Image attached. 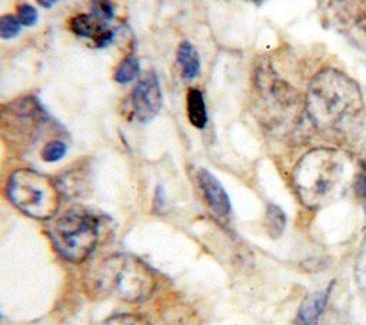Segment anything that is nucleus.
I'll use <instances>...</instances> for the list:
<instances>
[{
  "label": "nucleus",
  "mask_w": 366,
  "mask_h": 325,
  "mask_svg": "<svg viewBox=\"0 0 366 325\" xmlns=\"http://www.w3.org/2000/svg\"><path fill=\"white\" fill-rule=\"evenodd\" d=\"M47 122L38 99L26 96L5 105L0 111V129L14 144H31Z\"/></svg>",
  "instance_id": "6"
},
{
  "label": "nucleus",
  "mask_w": 366,
  "mask_h": 325,
  "mask_svg": "<svg viewBox=\"0 0 366 325\" xmlns=\"http://www.w3.org/2000/svg\"><path fill=\"white\" fill-rule=\"evenodd\" d=\"M286 226V215L285 212L278 207L270 204L266 211V228L270 237L279 238Z\"/></svg>",
  "instance_id": "14"
},
{
  "label": "nucleus",
  "mask_w": 366,
  "mask_h": 325,
  "mask_svg": "<svg viewBox=\"0 0 366 325\" xmlns=\"http://www.w3.org/2000/svg\"><path fill=\"white\" fill-rule=\"evenodd\" d=\"M358 280L361 284L366 285V246L358 262Z\"/></svg>",
  "instance_id": "21"
},
{
  "label": "nucleus",
  "mask_w": 366,
  "mask_h": 325,
  "mask_svg": "<svg viewBox=\"0 0 366 325\" xmlns=\"http://www.w3.org/2000/svg\"><path fill=\"white\" fill-rule=\"evenodd\" d=\"M36 2L44 9H52L59 2V0H36Z\"/></svg>",
  "instance_id": "22"
},
{
  "label": "nucleus",
  "mask_w": 366,
  "mask_h": 325,
  "mask_svg": "<svg viewBox=\"0 0 366 325\" xmlns=\"http://www.w3.org/2000/svg\"><path fill=\"white\" fill-rule=\"evenodd\" d=\"M352 174L351 159L345 153L316 149L298 164L293 179L302 203L311 208H319L346 192Z\"/></svg>",
  "instance_id": "1"
},
{
  "label": "nucleus",
  "mask_w": 366,
  "mask_h": 325,
  "mask_svg": "<svg viewBox=\"0 0 366 325\" xmlns=\"http://www.w3.org/2000/svg\"><path fill=\"white\" fill-rule=\"evenodd\" d=\"M68 152V146L65 142L62 141H57V139H55V141H51L47 142L42 152H40V157L44 162L47 164H53V162H59L60 159H63V157H65Z\"/></svg>",
  "instance_id": "15"
},
{
  "label": "nucleus",
  "mask_w": 366,
  "mask_h": 325,
  "mask_svg": "<svg viewBox=\"0 0 366 325\" xmlns=\"http://www.w3.org/2000/svg\"><path fill=\"white\" fill-rule=\"evenodd\" d=\"M140 73V62L135 55L126 56L115 70L114 79L118 83H131Z\"/></svg>",
  "instance_id": "13"
},
{
  "label": "nucleus",
  "mask_w": 366,
  "mask_h": 325,
  "mask_svg": "<svg viewBox=\"0 0 366 325\" xmlns=\"http://www.w3.org/2000/svg\"><path fill=\"white\" fill-rule=\"evenodd\" d=\"M18 21L21 22L22 26H26V27H31L35 26L39 21V13L38 10L29 5V3H22L18 6Z\"/></svg>",
  "instance_id": "19"
},
{
  "label": "nucleus",
  "mask_w": 366,
  "mask_h": 325,
  "mask_svg": "<svg viewBox=\"0 0 366 325\" xmlns=\"http://www.w3.org/2000/svg\"><path fill=\"white\" fill-rule=\"evenodd\" d=\"M55 250L69 262L81 264L94 250L99 238L96 216L83 209H70L51 225Z\"/></svg>",
  "instance_id": "5"
},
{
  "label": "nucleus",
  "mask_w": 366,
  "mask_h": 325,
  "mask_svg": "<svg viewBox=\"0 0 366 325\" xmlns=\"http://www.w3.org/2000/svg\"><path fill=\"white\" fill-rule=\"evenodd\" d=\"M96 285L99 291L123 301L139 302L151 297L155 289V276L138 258L114 255L98 268Z\"/></svg>",
  "instance_id": "3"
},
{
  "label": "nucleus",
  "mask_w": 366,
  "mask_h": 325,
  "mask_svg": "<svg viewBox=\"0 0 366 325\" xmlns=\"http://www.w3.org/2000/svg\"><path fill=\"white\" fill-rule=\"evenodd\" d=\"M70 29L77 36L92 39L99 48H105L115 38L114 30H110L106 23L94 18L93 14H77L70 21Z\"/></svg>",
  "instance_id": "8"
},
{
  "label": "nucleus",
  "mask_w": 366,
  "mask_h": 325,
  "mask_svg": "<svg viewBox=\"0 0 366 325\" xmlns=\"http://www.w3.org/2000/svg\"><path fill=\"white\" fill-rule=\"evenodd\" d=\"M98 325H149V322L136 314H118L106 318Z\"/></svg>",
  "instance_id": "18"
},
{
  "label": "nucleus",
  "mask_w": 366,
  "mask_h": 325,
  "mask_svg": "<svg viewBox=\"0 0 366 325\" xmlns=\"http://www.w3.org/2000/svg\"><path fill=\"white\" fill-rule=\"evenodd\" d=\"M186 107H187V118L189 122L198 129H203L208 123V111H206V105L202 92L192 88L189 89L186 95Z\"/></svg>",
  "instance_id": "12"
},
{
  "label": "nucleus",
  "mask_w": 366,
  "mask_h": 325,
  "mask_svg": "<svg viewBox=\"0 0 366 325\" xmlns=\"http://www.w3.org/2000/svg\"><path fill=\"white\" fill-rule=\"evenodd\" d=\"M333 285L329 284L325 289L315 291L311 296H308L304 301H302L298 317H296V325H317L319 320L325 311L328 305L330 292Z\"/></svg>",
  "instance_id": "10"
},
{
  "label": "nucleus",
  "mask_w": 366,
  "mask_h": 325,
  "mask_svg": "<svg viewBox=\"0 0 366 325\" xmlns=\"http://www.w3.org/2000/svg\"><path fill=\"white\" fill-rule=\"evenodd\" d=\"M355 191L359 196H366V165L355 177Z\"/></svg>",
  "instance_id": "20"
},
{
  "label": "nucleus",
  "mask_w": 366,
  "mask_h": 325,
  "mask_svg": "<svg viewBox=\"0 0 366 325\" xmlns=\"http://www.w3.org/2000/svg\"><path fill=\"white\" fill-rule=\"evenodd\" d=\"M10 203L30 218L51 220L59 209L60 194L56 183L34 169H19L8 183Z\"/></svg>",
  "instance_id": "4"
},
{
  "label": "nucleus",
  "mask_w": 366,
  "mask_h": 325,
  "mask_svg": "<svg viewBox=\"0 0 366 325\" xmlns=\"http://www.w3.org/2000/svg\"><path fill=\"white\" fill-rule=\"evenodd\" d=\"M90 10L93 16L103 23H109L115 16V8L110 0H92Z\"/></svg>",
  "instance_id": "17"
},
{
  "label": "nucleus",
  "mask_w": 366,
  "mask_h": 325,
  "mask_svg": "<svg viewBox=\"0 0 366 325\" xmlns=\"http://www.w3.org/2000/svg\"><path fill=\"white\" fill-rule=\"evenodd\" d=\"M363 107L359 86L337 69L317 73L308 90V112L316 127L337 129L354 119Z\"/></svg>",
  "instance_id": "2"
},
{
  "label": "nucleus",
  "mask_w": 366,
  "mask_h": 325,
  "mask_svg": "<svg viewBox=\"0 0 366 325\" xmlns=\"http://www.w3.org/2000/svg\"><path fill=\"white\" fill-rule=\"evenodd\" d=\"M178 65L186 81H192L200 72V57L190 42H182L178 48Z\"/></svg>",
  "instance_id": "11"
},
{
  "label": "nucleus",
  "mask_w": 366,
  "mask_h": 325,
  "mask_svg": "<svg viewBox=\"0 0 366 325\" xmlns=\"http://www.w3.org/2000/svg\"><path fill=\"white\" fill-rule=\"evenodd\" d=\"M22 30V25L14 14H3L0 16V39H14L19 36Z\"/></svg>",
  "instance_id": "16"
},
{
  "label": "nucleus",
  "mask_w": 366,
  "mask_h": 325,
  "mask_svg": "<svg viewBox=\"0 0 366 325\" xmlns=\"http://www.w3.org/2000/svg\"><path fill=\"white\" fill-rule=\"evenodd\" d=\"M200 190L203 192V196L206 203L211 207V209L220 215L226 216L231 213V199L226 194V191L222 187L220 182L206 169H200L198 174Z\"/></svg>",
  "instance_id": "9"
},
{
  "label": "nucleus",
  "mask_w": 366,
  "mask_h": 325,
  "mask_svg": "<svg viewBox=\"0 0 366 325\" xmlns=\"http://www.w3.org/2000/svg\"><path fill=\"white\" fill-rule=\"evenodd\" d=\"M133 114L140 122L152 120L162 107V89L157 76L148 72L136 85L132 94Z\"/></svg>",
  "instance_id": "7"
},
{
  "label": "nucleus",
  "mask_w": 366,
  "mask_h": 325,
  "mask_svg": "<svg viewBox=\"0 0 366 325\" xmlns=\"http://www.w3.org/2000/svg\"><path fill=\"white\" fill-rule=\"evenodd\" d=\"M257 2H261V0H257Z\"/></svg>",
  "instance_id": "23"
}]
</instances>
